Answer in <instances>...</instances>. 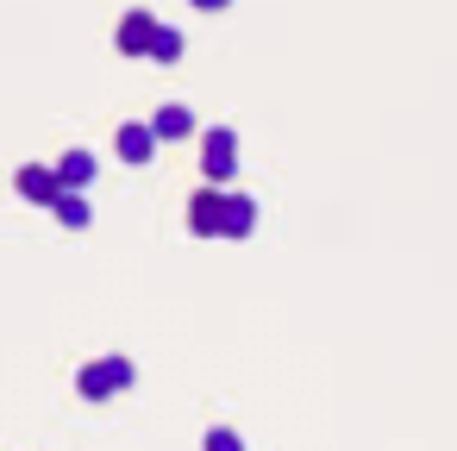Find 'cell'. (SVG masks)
I'll return each mask as SVG.
<instances>
[{"instance_id": "7c38bea8", "label": "cell", "mask_w": 457, "mask_h": 451, "mask_svg": "<svg viewBox=\"0 0 457 451\" xmlns=\"http://www.w3.org/2000/svg\"><path fill=\"white\" fill-rule=\"evenodd\" d=\"M188 7H201V13H226L232 0H188Z\"/></svg>"}, {"instance_id": "8fae6325", "label": "cell", "mask_w": 457, "mask_h": 451, "mask_svg": "<svg viewBox=\"0 0 457 451\" xmlns=\"http://www.w3.org/2000/svg\"><path fill=\"white\" fill-rule=\"evenodd\" d=\"M145 57H151V63H176V57H182V32L157 20V32H151V51H145Z\"/></svg>"}, {"instance_id": "30bf717a", "label": "cell", "mask_w": 457, "mask_h": 451, "mask_svg": "<svg viewBox=\"0 0 457 451\" xmlns=\"http://www.w3.org/2000/svg\"><path fill=\"white\" fill-rule=\"evenodd\" d=\"M51 213H57V220H63L70 232H82V226L95 220V213H88V201H82V188H63V195L51 201Z\"/></svg>"}, {"instance_id": "9c48e42d", "label": "cell", "mask_w": 457, "mask_h": 451, "mask_svg": "<svg viewBox=\"0 0 457 451\" xmlns=\"http://www.w3.org/2000/svg\"><path fill=\"white\" fill-rule=\"evenodd\" d=\"M57 182H63V188H88V182H95V151H63Z\"/></svg>"}, {"instance_id": "5b68a950", "label": "cell", "mask_w": 457, "mask_h": 451, "mask_svg": "<svg viewBox=\"0 0 457 451\" xmlns=\"http://www.w3.org/2000/svg\"><path fill=\"white\" fill-rule=\"evenodd\" d=\"M151 32H157V13H151V7H132V13L120 20L113 45H120L126 57H145V51H151Z\"/></svg>"}, {"instance_id": "52a82bcc", "label": "cell", "mask_w": 457, "mask_h": 451, "mask_svg": "<svg viewBox=\"0 0 457 451\" xmlns=\"http://www.w3.org/2000/svg\"><path fill=\"white\" fill-rule=\"evenodd\" d=\"M257 232V201L226 188V213H220V238H251Z\"/></svg>"}, {"instance_id": "277c9868", "label": "cell", "mask_w": 457, "mask_h": 451, "mask_svg": "<svg viewBox=\"0 0 457 451\" xmlns=\"http://www.w3.org/2000/svg\"><path fill=\"white\" fill-rule=\"evenodd\" d=\"M113 151H120V163H151L157 157V132H151V120H126L120 126V138H113Z\"/></svg>"}, {"instance_id": "7a4b0ae2", "label": "cell", "mask_w": 457, "mask_h": 451, "mask_svg": "<svg viewBox=\"0 0 457 451\" xmlns=\"http://www.w3.org/2000/svg\"><path fill=\"white\" fill-rule=\"evenodd\" d=\"M201 176L220 182V188L238 176V132H232V126H213V132L201 138Z\"/></svg>"}, {"instance_id": "8992f818", "label": "cell", "mask_w": 457, "mask_h": 451, "mask_svg": "<svg viewBox=\"0 0 457 451\" xmlns=\"http://www.w3.org/2000/svg\"><path fill=\"white\" fill-rule=\"evenodd\" d=\"M13 188L32 201V207H51L57 195H63V182H57V170H45V163H26L20 176H13Z\"/></svg>"}, {"instance_id": "ba28073f", "label": "cell", "mask_w": 457, "mask_h": 451, "mask_svg": "<svg viewBox=\"0 0 457 451\" xmlns=\"http://www.w3.org/2000/svg\"><path fill=\"white\" fill-rule=\"evenodd\" d=\"M151 132H157V145H176V138L195 132V113H188V107H157V113H151Z\"/></svg>"}, {"instance_id": "6da1fadb", "label": "cell", "mask_w": 457, "mask_h": 451, "mask_svg": "<svg viewBox=\"0 0 457 451\" xmlns=\"http://www.w3.org/2000/svg\"><path fill=\"white\" fill-rule=\"evenodd\" d=\"M132 376H138L132 357H95V363L76 376V395H82V401H113V395L132 388Z\"/></svg>"}, {"instance_id": "3957f363", "label": "cell", "mask_w": 457, "mask_h": 451, "mask_svg": "<svg viewBox=\"0 0 457 451\" xmlns=\"http://www.w3.org/2000/svg\"><path fill=\"white\" fill-rule=\"evenodd\" d=\"M220 213H226V188H220V182L195 188V201H188V232H195V238H220Z\"/></svg>"}]
</instances>
